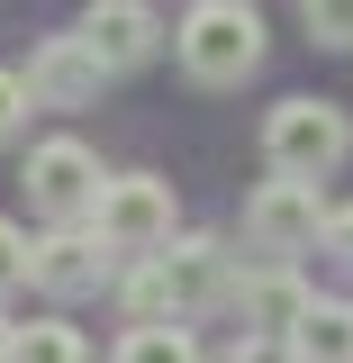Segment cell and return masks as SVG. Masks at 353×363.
I'll return each instance as SVG.
<instances>
[{
	"mask_svg": "<svg viewBox=\"0 0 353 363\" xmlns=\"http://www.w3.org/2000/svg\"><path fill=\"white\" fill-rule=\"evenodd\" d=\"M173 45H181V73L209 82V91H236V82L263 73V18L245 0H190V18L173 28Z\"/></svg>",
	"mask_w": 353,
	"mask_h": 363,
	"instance_id": "obj_1",
	"label": "cell"
},
{
	"mask_svg": "<svg viewBox=\"0 0 353 363\" xmlns=\"http://www.w3.org/2000/svg\"><path fill=\"white\" fill-rule=\"evenodd\" d=\"M345 155H353V128H345L335 100H281L263 118V164L290 173V182H326Z\"/></svg>",
	"mask_w": 353,
	"mask_h": 363,
	"instance_id": "obj_2",
	"label": "cell"
},
{
	"mask_svg": "<svg viewBox=\"0 0 353 363\" xmlns=\"http://www.w3.org/2000/svg\"><path fill=\"white\" fill-rule=\"evenodd\" d=\"M91 227H100L109 255H163V245H173V182H163V173H118V182H100Z\"/></svg>",
	"mask_w": 353,
	"mask_h": 363,
	"instance_id": "obj_3",
	"label": "cell"
},
{
	"mask_svg": "<svg viewBox=\"0 0 353 363\" xmlns=\"http://www.w3.org/2000/svg\"><path fill=\"white\" fill-rule=\"evenodd\" d=\"M100 155H91L82 136H45L37 155H28V200H37L54 227H91V209H100Z\"/></svg>",
	"mask_w": 353,
	"mask_h": 363,
	"instance_id": "obj_4",
	"label": "cell"
},
{
	"mask_svg": "<svg viewBox=\"0 0 353 363\" xmlns=\"http://www.w3.org/2000/svg\"><path fill=\"white\" fill-rule=\"evenodd\" d=\"M245 236L263 245L272 264H290L299 245H317L326 236V191L317 182H290V173H272L254 200H245Z\"/></svg>",
	"mask_w": 353,
	"mask_h": 363,
	"instance_id": "obj_5",
	"label": "cell"
},
{
	"mask_svg": "<svg viewBox=\"0 0 353 363\" xmlns=\"http://www.w3.org/2000/svg\"><path fill=\"white\" fill-rule=\"evenodd\" d=\"M154 281H163V309L173 318H199L236 300V255H226L218 236H173L163 255H154Z\"/></svg>",
	"mask_w": 353,
	"mask_h": 363,
	"instance_id": "obj_6",
	"label": "cell"
},
{
	"mask_svg": "<svg viewBox=\"0 0 353 363\" xmlns=\"http://www.w3.org/2000/svg\"><path fill=\"white\" fill-rule=\"evenodd\" d=\"M109 82V64L91 55V37H45L28 55V91H37V109H91Z\"/></svg>",
	"mask_w": 353,
	"mask_h": 363,
	"instance_id": "obj_7",
	"label": "cell"
},
{
	"mask_svg": "<svg viewBox=\"0 0 353 363\" xmlns=\"http://www.w3.org/2000/svg\"><path fill=\"white\" fill-rule=\"evenodd\" d=\"M28 281H37V291H54V300L100 291V281H109V245H100V227H54V236H37Z\"/></svg>",
	"mask_w": 353,
	"mask_h": 363,
	"instance_id": "obj_8",
	"label": "cell"
},
{
	"mask_svg": "<svg viewBox=\"0 0 353 363\" xmlns=\"http://www.w3.org/2000/svg\"><path fill=\"white\" fill-rule=\"evenodd\" d=\"M82 37H91V55H100L109 73H136V64H145V55L163 45V18H154L145 0H91Z\"/></svg>",
	"mask_w": 353,
	"mask_h": 363,
	"instance_id": "obj_9",
	"label": "cell"
},
{
	"mask_svg": "<svg viewBox=\"0 0 353 363\" xmlns=\"http://www.w3.org/2000/svg\"><path fill=\"white\" fill-rule=\"evenodd\" d=\"M236 300H245V327H254V336H290V327L317 309V300H308V281H299L290 264H263L254 281H236Z\"/></svg>",
	"mask_w": 353,
	"mask_h": 363,
	"instance_id": "obj_10",
	"label": "cell"
},
{
	"mask_svg": "<svg viewBox=\"0 0 353 363\" xmlns=\"http://www.w3.org/2000/svg\"><path fill=\"white\" fill-rule=\"evenodd\" d=\"M290 354L299 363H353V309L345 300H317V309L290 327Z\"/></svg>",
	"mask_w": 353,
	"mask_h": 363,
	"instance_id": "obj_11",
	"label": "cell"
},
{
	"mask_svg": "<svg viewBox=\"0 0 353 363\" xmlns=\"http://www.w3.org/2000/svg\"><path fill=\"white\" fill-rule=\"evenodd\" d=\"M9 363H82V336H73L64 318H37V327H18Z\"/></svg>",
	"mask_w": 353,
	"mask_h": 363,
	"instance_id": "obj_12",
	"label": "cell"
},
{
	"mask_svg": "<svg viewBox=\"0 0 353 363\" xmlns=\"http://www.w3.org/2000/svg\"><path fill=\"white\" fill-rule=\"evenodd\" d=\"M118 363H199V354H190V327H127Z\"/></svg>",
	"mask_w": 353,
	"mask_h": 363,
	"instance_id": "obj_13",
	"label": "cell"
},
{
	"mask_svg": "<svg viewBox=\"0 0 353 363\" xmlns=\"http://www.w3.org/2000/svg\"><path fill=\"white\" fill-rule=\"evenodd\" d=\"M299 18L317 45H353V0H299Z\"/></svg>",
	"mask_w": 353,
	"mask_h": 363,
	"instance_id": "obj_14",
	"label": "cell"
},
{
	"mask_svg": "<svg viewBox=\"0 0 353 363\" xmlns=\"http://www.w3.org/2000/svg\"><path fill=\"white\" fill-rule=\"evenodd\" d=\"M28 264H37V245H28V236H18V227L0 218V300H9V291H18V281H28Z\"/></svg>",
	"mask_w": 353,
	"mask_h": 363,
	"instance_id": "obj_15",
	"label": "cell"
},
{
	"mask_svg": "<svg viewBox=\"0 0 353 363\" xmlns=\"http://www.w3.org/2000/svg\"><path fill=\"white\" fill-rule=\"evenodd\" d=\"M28 109H37V91H28V73H0V145L28 128Z\"/></svg>",
	"mask_w": 353,
	"mask_h": 363,
	"instance_id": "obj_16",
	"label": "cell"
},
{
	"mask_svg": "<svg viewBox=\"0 0 353 363\" xmlns=\"http://www.w3.org/2000/svg\"><path fill=\"white\" fill-rule=\"evenodd\" d=\"M236 363H299V354H290V336H245Z\"/></svg>",
	"mask_w": 353,
	"mask_h": 363,
	"instance_id": "obj_17",
	"label": "cell"
},
{
	"mask_svg": "<svg viewBox=\"0 0 353 363\" xmlns=\"http://www.w3.org/2000/svg\"><path fill=\"white\" fill-rule=\"evenodd\" d=\"M326 255L353 272V209H335V218H326Z\"/></svg>",
	"mask_w": 353,
	"mask_h": 363,
	"instance_id": "obj_18",
	"label": "cell"
},
{
	"mask_svg": "<svg viewBox=\"0 0 353 363\" xmlns=\"http://www.w3.org/2000/svg\"><path fill=\"white\" fill-rule=\"evenodd\" d=\"M9 345H18V327H9V318H0V363H9Z\"/></svg>",
	"mask_w": 353,
	"mask_h": 363,
	"instance_id": "obj_19",
	"label": "cell"
}]
</instances>
